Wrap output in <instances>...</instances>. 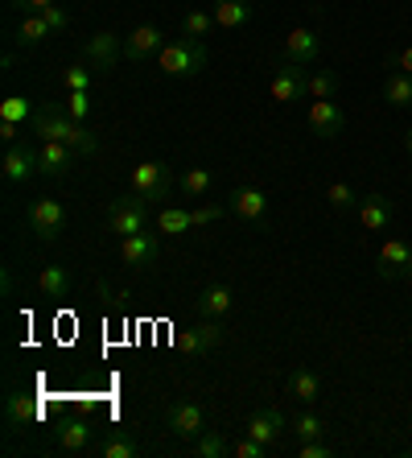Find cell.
<instances>
[{"label":"cell","instance_id":"cell-45","mask_svg":"<svg viewBox=\"0 0 412 458\" xmlns=\"http://www.w3.org/2000/svg\"><path fill=\"white\" fill-rule=\"evenodd\" d=\"M17 132H21V128H17V124H4V120H0V137L9 140V145H13V140H17Z\"/></svg>","mask_w":412,"mask_h":458},{"label":"cell","instance_id":"cell-38","mask_svg":"<svg viewBox=\"0 0 412 458\" xmlns=\"http://www.w3.org/2000/svg\"><path fill=\"white\" fill-rule=\"evenodd\" d=\"M63 107L79 120V124H87V116H91V96H87V91H66Z\"/></svg>","mask_w":412,"mask_h":458},{"label":"cell","instance_id":"cell-2","mask_svg":"<svg viewBox=\"0 0 412 458\" xmlns=\"http://www.w3.org/2000/svg\"><path fill=\"white\" fill-rule=\"evenodd\" d=\"M206 46L202 42H194V38H178V42H165L161 46V54H157V66L165 71V75H173V79H190V75H198L202 66H206Z\"/></svg>","mask_w":412,"mask_h":458},{"label":"cell","instance_id":"cell-44","mask_svg":"<svg viewBox=\"0 0 412 458\" xmlns=\"http://www.w3.org/2000/svg\"><path fill=\"white\" fill-rule=\"evenodd\" d=\"M17 13H46L50 4H58V0H9Z\"/></svg>","mask_w":412,"mask_h":458},{"label":"cell","instance_id":"cell-5","mask_svg":"<svg viewBox=\"0 0 412 458\" xmlns=\"http://www.w3.org/2000/svg\"><path fill=\"white\" fill-rule=\"evenodd\" d=\"M165 429L181 442H194V437L206 434V413L194 401H173V405H165Z\"/></svg>","mask_w":412,"mask_h":458},{"label":"cell","instance_id":"cell-47","mask_svg":"<svg viewBox=\"0 0 412 458\" xmlns=\"http://www.w3.org/2000/svg\"><path fill=\"white\" fill-rule=\"evenodd\" d=\"M404 281H408V285H412V265H408V268H404Z\"/></svg>","mask_w":412,"mask_h":458},{"label":"cell","instance_id":"cell-9","mask_svg":"<svg viewBox=\"0 0 412 458\" xmlns=\"http://www.w3.org/2000/svg\"><path fill=\"white\" fill-rule=\"evenodd\" d=\"M309 66H297V63H285L276 66L273 83H268V96L276 99V104H293V99H306L309 96Z\"/></svg>","mask_w":412,"mask_h":458},{"label":"cell","instance_id":"cell-35","mask_svg":"<svg viewBox=\"0 0 412 458\" xmlns=\"http://www.w3.org/2000/svg\"><path fill=\"white\" fill-rule=\"evenodd\" d=\"M326 199H330V207H334V211H342V215H350L355 207H359V199H355V191H350L347 182H330Z\"/></svg>","mask_w":412,"mask_h":458},{"label":"cell","instance_id":"cell-46","mask_svg":"<svg viewBox=\"0 0 412 458\" xmlns=\"http://www.w3.org/2000/svg\"><path fill=\"white\" fill-rule=\"evenodd\" d=\"M404 149H408V157H412V128L404 132Z\"/></svg>","mask_w":412,"mask_h":458},{"label":"cell","instance_id":"cell-7","mask_svg":"<svg viewBox=\"0 0 412 458\" xmlns=\"http://www.w3.org/2000/svg\"><path fill=\"white\" fill-rule=\"evenodd\" d=\"M83 58H87L91 71H116L120 58H124V42H120V33H112V30L91 33L87 46H83Z\"/></svg>","mask_w":412,"mask_h":458},{"label":"cell","instance_id":"cell-10","mask_svg":"<svg viewBox=\"0 0 412 458\" xmlns=\"http://www.w3.org/2000/svg\"><path fill=\"white\" fill-rule=\"evenodd\" d=\"M161 252V232H137L120 240V260L132 268H148Z\"/></svg>","mask_w":412,"mask_h":458},{"label":"cell","instance_id":"cell-27","mask_svg":"<svg viewBox=\"0 0 412 458\" xmlns=\"http://www.w3.org/2000/svg\"><path fill=\"white\" fill-rule=\"evenodd\" d=\"M153 224H157L161 235H181L194 227V211H186V207H161Z\"/></svg>","mask_w":412,"mask_h":458},{"label":"cell","instance_id":"cell-30","mask_svg":"<svg viewBox=\"0 0 412 458\" xmlns=\"http://www.w3.org/2000/svg\"><path fill=\"white\" fill-rule=\"evenodd\" d=\"M181 191L190 194V199H206L214 191V174L206 165H190V170L181 174Z\"/></svg>","mask_w":412,"mask_h":458},{"label":"cell","instance_id":"cell-41","mask_svg":"<svg viewBox=\"0 0 412 458\" xmlns=\"http://www.w3.org/2000/svg\"><path fill=\"white\" fill-rule=\"evenodd\" d=\"M42 17H46V25H50L54 33H58V30H66V25H71V13H66V9H58V4H50V9L42 13Z\"/></svg>","mask_w":412,"mask_h":458},{"label":"cell","instance_id":"cell-13","mask_svg":"<svg viewBox=\"0 0 412 458\" xmlns=\"http://www.w3.org/2000/svg\"><path fill=\"white\" fill-rule=\"evenodd\" d=\"M227 207H231L240 219H248V224H265L268 219V194L260 191V186H235V191L227 194Z\"/></svg>","mask_w":412,"mask_h":458},{"label":"cell","instance_id":"cell-16","mask_svg":"<svg viewBox=\"0 0 412 458\" xmlns=\"http://www.w3.org/2000/svg\"><path fill=\"white\" fill-rule=\"evenodd\" d=\"M412 265V244L408 240H388V244L380 248V265H375V273H380L383 281H396L404 277V268Z\"/></svg>","mask_w":412,"mask_h":458},{"label":"cell","instance_id":"cell-22","mask_svg":"<svg viewBox=\"0 0 412 458\" xmlns=\"http://www.w3.org/2000/svg\"><path fill=\"white\" fill-rule=\"evenodd\" d=\"M391 215H396V207H391L383 194H363L359 199V224L367 227V232H383V227L391 224Z\"/></svg>","mask_w":412,"mask_h":458},{"label":"cell","instance_id":"cell-19","mask_svg":"<svg viewBox=\"0 0 412 458\" xmlns=\"http://www.w3.org/2000/svg\"><path fill=\"white\" fill-rule=\"evenodd\" d=\"M235 306V293L227 285H206L198 289V298H194V310H198L202 318H227Z\"/></svg>","mask_w":412,"mask_h":458},{"label":"cell","instance_id":"cell-20","mask_svg":"<svg viewBox=\"0 0 412 458\" xmlns=\"http://www.w3.org/2000/svg\"><path fill=\"white\" fill-rule=\"evenodd\" d=\"M214 25L219 30H243V25H252L256 17V4L252 0H214Z\"/></svg>","mask_w":412,"mask_h":458},{"label":"cell","instance_id":"cell-32","mask_svg":"<svg viewBox=\"0 0 412 458\" xmlns=\"http://www.w3.org/2000/svg\"><path fill=\"white\" fill-rule=\"evenodd\" d=\"M211 30H214V13L190 9L186 17H181V33H186V38H194V42H202V38H206Z\"/></svg>","mask_w":412,"mask_h":458},{"label":"cell","instance_id":"cell-15","mask_svg":"<svg viewBox=\"0 0 412 458\" xmlns=\"http://www.w3.org/2000/svg\"><path fill=\"white\" fill-rule=\"evenodd\" d=\"M285 429H289V421L281 417V409H268V405H265V409H256V413L248 417V434L260 437L265 446H276Z\"/></svg>","mask_w":412,"mask_h":458},{"label":"cell","instance_id":"cell-3","mask_svg":"<svg viewBox=\"0 0 412 458\" xmlns=\"http://www.w3.org/2000/svg\"><path fill=\"white\" fill-rule=\"evenodd\" d=\"M148 211H153V203H145L140 194L112 199V203H107V232H116L120 240H124V235H137V232H148Z\"/></svg>","mask_w":412,"mask_h":458},{"label":"cell","instance_id":"cell-11","mask_svg":"<svg viewBox=\"0 0 412 458\" xmlns=\"http://www.w3.org/2000/svg\"><path fill=\"white\" fill-rule=\"evenodd\" d=\"M306 120H309V128H314L322 140H334L342 132V124H347V112H342L334 99H309Z\"/></svg>","mask_w":412,"mask_h":458},{"label":"cell","instance_id":"cell-42","mask_svg":"<svg viewBox=\"0 0 412 458\" xmlns=\"http://www.w3.org/2000/svg\"><path fill=\"white\" fill-rule=\"evenodd\" d=\"M219 215H223V207H219V203H206V207H198V211H194V227H206V224H214Z\"/></svg>","mask_w":412,"mask_h":458},{"label":"cell","instance_id":"cell-43","mask_svg":"<svg viewBox=\"0 0 412 458\" xmlns=\"http://www.w3.org/2000/svg\"><path fill=\"white\" fill-rule=\"evenodd\" d=\"M388 66H391V71H404V75H412V46H404L400 54H391Z\"/></svg>","mask_w":412,"mask_h":458},{"label":"cell","instance_id":"cell-23","mask_svg":"<svg viewBox=\"0 0 412 458\" xmlns=\"http://www.w3.org/2000/svg\"><path fill=\"white\" fill-rule=\"evenodd\" d=\"M289 396H293L297 405L322 401V376H317L314 368H293V376H289Z\"/></svg>","mask_w":412,"mask_h":458},{"label":"cell","instance_id":"cell-24","mask_svg":"<svg viewBox=\"0 0 412 458\" xmlns=\"http://www.w3.org/2000/svg\"><path fill=\"white\" fill-rule=\"evenodd\" d=\"M50 33H54V30L46 25L42 13H25L21 21H17V33H13V42L21 46V50H33V46H42Z\"/></svg>","mask_w":412,"mask_h":458},{"label":"cell","instance_id":"cell-12","mask_svg":"<svg viewBox=\"0 0 412 458\" xmlns=\"http://www.w3.org/2000/svg\"><path fill=\"white\" fill-rule=\"evenodd\" d=\"M219 343H223V318H202L198 327L178 335V347L190 355H211Z\"/></svg>","mask_w":412,"mask_h":458},{"label":"cell","instance_id":"cell-36","mask_svg":"<svg viewBox=\"0 0 412 458\" xmlns=\"http://www.w3.org/2000/svg\"><path fill=\"white\" fill-rule=\"evenodd\" d=\"M339 91V75L334 71H314L309 75V99H334Z\"/></svg>","mask_w":412,"mask_h":458},{"label":"cell","instance_id":"cell-8","mask_svg":"<svg viewBox=\"0 0 412 458\" xmlns=\"http://www.w3.org/2000/svg\"><path fill=\"white\" fill-rule=\"evenodd\" d=\"M0 174H4L9 186H21V182H29L33 174H42V157H38V149L13 140L9 149H4V161H0Z\"/></svg>","mask_w":412,"mask_h":458},{"label":"cell","instance_id":"cell-37","mask_svg":"<svg viewBox=\"0 0 412 458\" xmlns=\"http://www.w3.org/2000/svg\"><path fill=\"white\" fill-rule=\"evenodd\" d=\"M63 87L66 91H91V66L87 63H74L63 71Z\"/></svg>","mask_w":412,"mask_h":458},{"label":"cell","instance_id":"cell-31","mask_svg":"<svg viewBox=\"0 0 412 458\" xmlns=\"http://www.w3.org/2000/svg\"><path fill=\"white\" fill-rule=\"evenodd\" d=\"M33 116H38V112H33V104H29L25 96H9V99H0V120H4V124L25 128Z\"/></svg>","mask_w":412,"mask_h":458},{"label":"cell","instance_id":"cell-1","mask_svg":"<svg viewBox=\"0 0 412 458\" xmlns=\"http://www.w3.org/2000/svg\"><path fill=\"white\" fill-rule=\"evenodd\" d=\"M29 132H33V137H42V140H66L79 157H91V153L99 149L96 132H91L87 124H79V120H74L71 112L63 107V99H58V104L38 107V116L29 120Z\"/></svg>","mask_w":412,"mask_h":458},{"label":"cell","instance_id":"cell-40","mask_svg":"<svg viewBox=\"0 0 412 458\" xmlns=\"http://www.w3.org/2000/svg\"><path fill=\"white\" fill-rule=\"evenodd\" d=\"M297 454H301V458H330L334 450H330L322 437H314V442H301V446H297Z\"/></svg>","mask_w":412,"mask_h":458},{"label":"cell","instance_id":"cell-14","mask_svg":"<svg viewBox=\"0 0 412 458\" xmlns=\"http://www.w3.org/2000/svg\"><path fill=\"white\" fill-rule=\"evenodd\" d=\"M161 30L157 25H137L132 33H124V58L128 63H148L161 54Z\"/></svg>","mask_w":412,"mask_h":458},{"label":"cell","instance_id":"cell-25","mask_svg":"<svg viewBox=\"0 0 412 458\" xmlns=\"http://www.w3.org/2000/svg\"><path fill=\"white\" fill-rule=\"evenodd\" d=\"M87 446H91V421L74 417V421H66V426L58 429V450H63V454H83Z\"/></svg>","mask_w":412,"mask_h":458},{"label":"cell","instance_id":"cell-34","mask_svg":"<svg viewBox=\"0 0 412 458\" xmlns=\"http://www.w3.org/2000/svg\"><path fill=\"white\" fill-rule=\"evenodd\" d=\"M289 434H293V437H301V442H314V437H322V434H326V426H322V417H314V413H301V417H293V421H289Z\"/></svg>","mask_w":412,"mask_h":458},{"label":"cell","instance_id":"cell-4","mask_svg":"<svg viewBox=\"0 0 412 458\" xmlns=\"http://www.w3.org/2000/svg\"><path fill=\"white\" fill-rule=\"evenodd\" d=\"M132 194H140L145 203H161V199H170V165L165 161H140V165H132Z\"/></svg>","mask_w":412,"mask_h":458},{"label":"cell","instance_id":"cell-28","mask_svg":"<svg viewBox=\"0 0 412 458\" xmlns=\"http://www.w3.org/2000/svg\"><path fill=\"white\" fill-rule=\"evenodd\" d=\"M383 99H388L391 107H412V75L388 71V79H383Z\"/></svg>","mask_w":412,"mask_h":458},{"label":"cell","instance_id":"cell-29","mask_svg":"<svg viewBox=\"0 0 412 458\" xmlns=\"http://www.w3.org/2000/svg\"><path fill=\"white\" fill-rule=\"evenodd\" d=\"M99 454H104V458H137V454H140V446L132 442V434H128V429H112V434L104 437Z\"/></svg>","mask_w":412,"mask_h":458},{"label":"cell","instance_id":"cell-39","mask_svg":"<svg viewBox=\"0 0 412 458\" xmlns=\"http://www.w3.org/2000/svg\"><path fill=\"white\" fill-rule=\"evenodd\" d=\"M268 450H273V446H265L260 437H252V434H248V437H243V442H240V446H235V458H265Z\"/></svg>","mask_w":412,"mask_h":458},{"label":"cell","instance_id":"cell-26","mask_svg":"<svg viewBox=\"0 0 412 458\" xmlns=\"http://www.w3.org/2000/svg\"><path fill=\"white\" fill-rule=\"evenodd\" d=\"M38 293H42V298H66V293H71V273H66L63 265H46L42 268V277H38Z\"/></svg>","mask_w":412,"mask_h":458},{"label":"cell","instance_id":"cell-33","mask_svg":"<svg viewBox=\"0 0 412 458\" xmlns=\"http://www.w3.org/2000/svg\"><path fill=\"white\" fill-rule=\"evenodd\" d=\"M190 446L198 458H223L227 454V437H223V429H206L202 437H194Z\"/></svg>","mask_w":412,"mask_h":458},{"label":"cell","instance_id":"cell-17","mask_svg":"<svg viewBox=\"0 0 412 458\" xmlns=\"http://www.w3.org/2000/svg\"><path fill=\"white\" fill-rule=\"evenodd\" d=\"M317 58H322V46H317V33L314 30H293L285 38V63L314 66Z\"/></svg>","mask_w":412,"mask_h":458},{"label":"cell","instance_id":"cell-21","mask_svg":"<svg viewBox=\"0 0 412 458\" xmlns=\"http://www.w3.org/2000/svg\"><path fill=\"white\" fill-rule=\"evenodd\" d=\"M42 417V409H38V401L33 396H25V393H9L4 396V426L9 429H25V426H33Z\"/></svg>","mask_w":412,"mask_h":458},{"label":"cell","instance_id":"cell-18","mask_svg":"<svg viewBox=\"0 0 412 458\" xmlns=\"http://www.w3.org/2000/svg\"><path fill=\"white\" fill-rule=\"evenodd\" d=\"M38 157H42V174H46V178H63V174H71V165H74V157H79V153H74L66 140H42Z\"/></svg>","mask_w":412,"mask_h":458},{"label":"cell","instance_id":"cell-6","mask_svg":"<svg viewBox=\"0 0 412 458\" xmlns=\"http://www.w3.org/2000/svg\"><path fill=\"white\" fill-rule=\"evenodd\" d=\"M29 232L42 240V244H54L58 235L66 232V207L58 199H38L29 207Z\"/></svg>","mask_w":412,"mask_h":458}]
</instances>
